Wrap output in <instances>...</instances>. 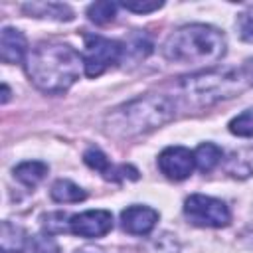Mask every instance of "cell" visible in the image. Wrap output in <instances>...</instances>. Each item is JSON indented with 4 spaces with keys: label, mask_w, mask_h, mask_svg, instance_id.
<instances>
[{
    "label": "cell",
    "mask_w": 253,
    "mask_h": 253,
    "mask_svg": "<svg viewBox=\"0 0 253 253\" xmlns=\"http://www.w3.org/2000/svg\"><path fill=\"white\" fill-rule=\"evenodd\" d=\"M229 130L237 136H253V109L243 111L229 123Z\"/></svg>",
    "instance_id": "obj_18"
},
{
    "label": "cell",
    "mask_w": 253,
    "mask_h": 253,
    "mask_svg": "<svg viewBox=\"0 0 253 253\" xmlns=\"http://www.w3.org/2000/svg\"><path fill=\"white\" fill-rule=\"evenodd\" d=\"M85 49H83V65L87 77H99L105 73L111 65L119 63L123 55V45L115 40L95 36V34H85Z\"/></svg>",
    "instance_id": "obj_5"
},
{
    "label": "cell",
    "mask_w": 253,
    "mask_h": 253,
    "mask_svg": "<svg viewBox=\"0 0 253 253\" xmlns=\"http://www.w3.org/2000/svg\"><path fill=\"white\" fill-rule=\"evenodd\" d=\"M77 253H103L101 249H91V247H87V249H81V251H77Z\"/></svg>",
    "instance_id": "obj_27"
},
{
    "label": "cell",
    "mask_w": 253,
    "mask_h": 253,
    "mask_svg": "<svg viewBox=\"0 0 253 253\" xmlns=\"http://www.w3.org/2000/svg\"><path fill=\"white\" fill-rule=\"evenodd\" d=\"M65 219H67V215L61 213V211L49 213V215H45L43 227L49 233H65V231H69V221H65Z\"/></svg>",
    "instance_id": "obj_21"
},
{
    "label": "cell",
    "mask_w": 253,
    "mask_h": 253,
    "mask_svg": "<svg viewBox=\"0 0 253 253\" xmlns=\"http://www.w3.org/2000/svg\"><path fill=\"white\" fill-rule=\"evenodd\" d=\"M123 51H125V53H132L134 59H140V57H146V55L152 51V43H150L144 36H136L130 43H126V45L123 47Z\"/></svg>",
    "instance_id": "obj_19"
},
{
    "label": "cell",
    "mask_w": 253,
    "mask_h": 253,
    "mask_svg": "<svg viewBox=\"0 0 253 253\" xmlns=\"http://www.w3.org/2000/svg\"><path fill=\"white\" fill-rule=\"evenodd\" d=\"M225 170H227V174H231L235 178H247V176H251L253 174V146L241 148V150L233 152L225 160Z\"/></svg>",
    "instance_id": "obj_12"
},
{
    "label": "cell",
    "mask_w": 253,
    "mask_h": 253,
    "mask_svg": "<svg viewBox=\"0 0 253 253\" xmlns=\"http://www.w3.org/2000/svg\"><path fill=\"white\" fill-rule=\"evenodd\" d=\"M26 53V38L20 30L4 28L0 36V57L4 63H18Z\"/></svg>",
    "instance_id": "obj_10"
},
{
    "label": "cell",
    "mask_w": 253,
    "mask_h": 253,
    "mask_svg": "<svg viewBox=\"0 0 253 253\" xmlns=\"http://www.w3.org/2000/svg\"><path fill=\"white\" fill-rule=\"evenodd\" d=\"M47 174V164L38 162V160H30V162H22L14 168V176L26 184V186H36L40 184Z\"/></svg>",
    "instance_id": "obj_13"
},
{
    "label": "cell",
    "mask_w": 253,
    "mask_h": 253,
    "mask_svg": "<svg viewBox=\"0 0 253 253\" xmlns=\"http://www.w3.org/2000/svg\"><path fill=\"white\" fill-rule=\"evenodd\" d=\"M115 14H117V4L115 2H95L87 8L89 20L99 24V26H105V24L113 22Z\"/></svg>",
    "instance_id": "obj_17"
},
{
    "label": "cell",
    "mask_w": 253,
    "mask_h": 253,
    "mask_svg": "<svg viewBox=\"0 0 253 253\" xmlns=\"http://www.w3.org/2000/svg\"><path fill=\"white\" fill-rule=\"evenodd\" d=\"M123 229L132 235H146L158 221V211L146 206H130L121 213Z\"/></svg>",
    "instance_id": "obj_9"
},
{
    "label": "cell",
    "mask_w": 253,
    "mask_h": 253,
    "mask_svg": "<svg viewBox=\"0 0 253 253\" xmlns=\"http://www.w3.org/2000/svg\"><path fill=\"white\" fill-rule=\"evenodd\" d=\"M245 85H247V79L243 71L235 67L210 69V71L186 75L180 79V91L184 99L198 107L213 105L217 101L235 97L245 89Z\"/></svg>",
    "instance_id": "obj_4"
},
{
    "label": "cell",
    "mask_w": 253,
    "mask_h": 253,
    "mask_svg": "<svg viewBox=\"0 0 253 253\" xmlns=\"http://www.w3.org/2000/svg\"><path fill=\"white\" fill-rule=\"evenodd\" d=\"M10 99V89H8V85H2V103H6Z\"/></svg>",
    "instance_id": "obj_26"
},
{
    "label": "cell",
    "mask_w": 253,
    "mask_h": 253,
    "mask_svg": "<svg viewBox=\"0 0 253 253\" xmlns=\"http://www.w3.org/2000/svg\"><path fill=\"white\" fill-rule=\"evenodd\" d=\"M174 119V103L164 95H142L107 117V130L115 136H138Z\"/></svg>",
    "instance_id": "obj_3"
},
{
    "label": "cell",
    "mask_w": 253,
    "mask_h": 253,
    "mask_svg": "<svg viewBox=\"0 0 253 253\" xmlns=\"http://www.w3.org/2000/svg\"><path fill=\"white\" fill-rule=\"evenodd\" d=\"M162 53L174 63L210 65L225 55V38L213 26L190 24L178 28L166 38Z\"/></svg>",
    "instance_id": "obj_2"
},
{
    "label": "cell",
    "mask_w": 253,
    "mask_h": 253,
    "mask_svg": "<svg viewBox=\"0 0 253 253\" xmlns=\"http://www.w3.org/2000/svg\"><path fill=\"white\" fill-rule=\"evenodd\" d=\"M30 251L32 253H59V247L49 235H34L30 239Z\"/></svg>",
    "instance_id": "obj_20"
},
{
    "label": "cell",
    "mask_w": 253,
    "mask_h": 253,
    "mask_svg": "<svg viewBox=\"0 0 253 253\" xmlns=\"http://www.w3.org/2000/svg\"><path fill=\"white\" fill-rule=\"evenodd\" d=\"M152 247H154L152 253H178V243H176V239H174L172 235H168V233H164V235H160L158 239H154V241H152Z\"/></svg>",
    "instance_id": "obj_23"
},
{
    "label": "cell",
    "mask_w": 253,
    "mask_h": 253,
    "mask_svg": "<svg viewBox=\"0 0 253 253\" xmlns=\"http://www.w3.org/2000/svg\"><path fill=\"white\" fill-rule=\"evenodd\" d=\"M194 154L184 146H168L158 156L160 172L170 180H184L194 170Z\"/></svg>",
    "instance_id": "obj_8"
},
{
    "label": "cell",
    "mask_w": 253,
    "mask_h": 253,
    "mask_svg": "<svg viewBox=\"0 0 253 253\" xmlns=\"http://www.w3.org/2000/svg\"><path fill=\"white\" fill-rule=\"evenodd\" d=\"M22 10L28 16H36V18H49L57 22L73 20L71 8L67 4H57V2H28L22 6Z\"/></svg>",
    "instance_id": "obj_11"
},
{
    "label": "cell",
    "mask_w": 253,
    "mask_h": 253,
    "mask_svg": "<svg viewBox=\"0 0 253 253\" xmlns=\"http://www.w3.org/2000/svg\"><path fill=\"white\" fill-rule=\"evenodd\" d=\"M83 160H85V164L89 166V168H93V170H97V172H101L107 180H117L119 176V172H123V166L119 168V170H115L113 166H111V162H109V158L97 148V146H91L89 150H85V154H83Z\"/></svg>",
    "instance_id": "obj_14"
},
{
    "label": "cell",
    "mask_w": 253,
    "mask_h": 253,
    "mask_svg": "<svg viewBox=\"0 0 253 253\" xmlns=\"http://www.w3.org/2000/svg\"><path fill=\"white\" fill-rule=\"evenodd\" d=\"M221 148L211 144V142H206V144H200L194 152V162L196 166L202 170V172H211L219 162H221Z\"/></svg>",
    "instance_id": "obj_16"
},
{
    "label": "cell",
    "mask_w": 253,
    "mask_h": 253,
    "mask_svg": "<svg viewBox=\"0 0 253 253\" xmlns=\"http://www.w3.org/2000/svg\"><path fill=\"white\" fill-rule=\"evenodd\" d=\"M113 229V215L107 210H89L69 219V231L79 237H103Z\"/></svg>",
    "instance_id": "obj_7"
},
{
    "label": "cell",
    "mask_w": 253,
    "mask_h": 253,
    "mask_svg": "<svg viewBox=\"0 0 253 253\" xmlns=\"http://www.w3.org/2000/svg\"><path fill=\"white\" fill-rule=\"evenodd\" d=\"M241 71H243V75H245L247 83H249V85H253V57H251V59H247V61L243 63Z\"/></svg>",
    "instance_id": "obj_25"
},
{
    "label": "cell",
    "mask_w": 253,
    "mask_h": 253,
    "mask_svg": "<svg viewBox=\"0 0 253 253\" xmlns=\"http://www.w3.org/2000/svg\"><path fill=\"white\" fill-rule=\"evenodd\" d=\"M237 30H239V36L243 42L253 43V10L241 12L237 16Z\"/></svg>",
    "instance_id": "obj_22"
},
{
    "label": "cell",
    "mask_w": 253,
    "mask_h": 253,
    "mask_svg": "<svg viewBox=\"0 0 253 253\" xmlns=\"http://www.w3.org/2000/svg\"><path fill=\"white\" fill-rule=\"evenodd\" d=\"M2 253H22L20 249H2Z\"/></svg>",
    "instance_id": "obj_28"
},
{
    "label": "cell",
    "mask_w": 253,
    "mask_h": 253,
    "mask_svg": "<svg viewBox=\"0 0 253 253\" xmlns=\"http://www.w3.org/2000/svg\"><path fill=\"white\" fill-rule=\"evenodd\" d=\"M49 194L59 204H75V202H83L85 200V192L77 184H73L71 180H57L51 186Z\"/></svg>",
    "instance_id": "obj_15"
},
{
    "label": "cell",
    "mask_w": 253,
    "mask_h": 253,
    "mask_svg": "<svg viewBox=\"0 0 253 253\" xmlns=\"http://www.w3.org/2000/svg\"><path fill=\"white\" fill-rule=\"evenodd\" d=\"M81 63L79 53L65 43H40L26 55V73L40 91L59 95L79 79Z\"/></svg>",
    "instance_id": "obj_1"
},
{
    "label": "cell",
    "mask_w": 253,
    "mask_h": 253,
    "mask_svg": "<svg viewBox=\"0 0 253 253\" xmlns=\"http://www.w3.org/2000/svg\"><path fill=\"white\" fill-rule=\"evenodd\" d=\"M186 217L200 227H225L231 221V213L221 200L204 194H192L184 202Z\"/></svg>",
    "instance_id": "obj_6"
},
{
    "label": "cell",
    "mask_w": 253,
    "mask_h": 253,
    "mask_svg": "<svg viewBox=\"0 0 253 253\" xmlns=\"http://www.w3.org/2000/svg\"><path fill=\"white\" fill-rule=\"evenodd\" d=\"M125 10L136 12V14H150L158 8H162V2H121Z\"/></svg>",
    "instance_id": "obj_24"
}]
</instances>
